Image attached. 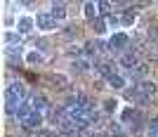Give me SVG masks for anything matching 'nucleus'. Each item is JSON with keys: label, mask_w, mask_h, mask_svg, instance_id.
Returning <instances> with one entry per match:
<instances>
[{"label": "nucleus", "mask_w": 158, "mask_h": 137, "mask_svg": "<svg viewBox=\"0 0 158 137\" xmlns=\"http://www.w3.org/2000/svg\"><path fill=\"white\" fill-rule=\"evenodd\" d=\"M28 97V88L21 80H14L5 88V111L17 116V109L21 106V102H26Z\"/></svg>", "instance_id": "nucleus-1"}, {"label": "nucleus", "mask_w": 158, "mask_h": 137, "mask_svg": "<svg viewBox=\"0 0 158 137\" xmlns=\"http://www.w3.org/2000/svg\"><path fill=\"white\" fill-rule=\"evenodd\" d=\"M127 43H130V36L125 31H118V33H111L109 38V52H127Z\"/></svg>", "instance_id": "nucleus-2"}, {"label": "nucleus", "mask_w": 158, "mask_h": 137, "mask_svg": "<svg viewBox=\"0 0 158 137\" xmlns=\"http://www.w3.org/2000/svg\"><path fill=\"white\" fill-rule=\"evenodd\" d=\"M43 121H45V113L43 111H31V116L26 118V121H21V125H24V130H33V132H38L40 128H45L43 125Z\"/></svg>", "instance_id": "nucleus-3"}, {"label": "nucleus", "mask_w": 158, "mask_h": 137, "mask_svg": "<svg viewBox=\"0 0 158 137\" xmlns=\"http://www.w3.org/2000/svg\"><path fill=\"white\" fill-rule=\"evenodd\" d=\"M66 118H69V111H66L64 106H52V109L45 113V121H47L50 125H57V128L64 123Z\"/></svg>", "instance_id": "nucleus-4"}, {"label": "nucleus", "mask_w": 158, "mask_h": 137, "mask_svg": "<svg viewBox=\"0 0 158 137\" xmlns=\"http://www.w3.org/2000/svg\"><path fill=\"white\" fill-rule=\"evenodd\" d=\"M35 26L40 28V31H57V26H59V21L54 19L50 12H40L38 17H35Z\"/></svg>", "instance_id": "nucleus-5"}, {"label": "nucleus", "mask_w": 158, "mask_h": 137, "mask_svg": "<svg viewBox=\"0 0 158 137\" xmlns=\"http://www.w3.org/2000/svg\"><path fill=\"white\" fill-rule=\"evenodd\" d=\"M137 90H139V95H142V104H146L151 97H156V92H158V85L153 83V80H142V83H137Z\"/></svg>", "instance_id": "nucleus-6"}, {"label": "nucleus", "mask_w": 158, "mask_h": 137, "mask_svg": "<svg viewBox=\"0 0 158 137\" xmlns=\"http://www.w3.org/2000/svg\"><path fill=\"white\" fill-rule=\"evenodd\" d=\"M92 69L102 76V78H111L113 73V62H106V59H94V64H92Z\"/></svg>", "instance_id": "nucleus-7"}, {"label": "nucleus", "mask_w": 158, "mask_h": 137, "mask_svg": "<svg viewBox=\"0 0 158 137\" xmlns=\"http://www.w3.org/2000/svg\"><path fill=\"white\" fill-rule=\"evenodd\" d=\"M33 26H35V17L21 14L19 19H17V33H19V36H26V33H31Z\"/></svg>", "instance_id": "nucleus-8"}, {"label": "nucleus", "mask_w": 158, "mask_h": 137, "mask_svg": "<svg viewBox=\"0 0 158 137\" xmlns=\"http://www.w3.org/2000/svg\"><path fill=\"white\" fill-rule=\"evenodd\" d=\"M123 69H127V71H132V69H137L142 62H139V54L137 52H132V50H127V52H123V57H120V62H118Z\"/></svg>", "instance_id": "nucleus-9"}, {"label": "nucleus", "mask_w": 158, "mask_h": 137, "mask_svg": "<svg viewBox=\"0 0 158 137\" xmlns=\"http://www.w3.org/2000/svg\"><path fill=\"white\" fill-rule=\"evenodd\" d=\"M137 121H142V113H139L135 106H127V109L120 111V123L132 125V123H137Z\"/></svg>", "instance_id": "nucleus-10"}, {"label": "nucleus", "mask_w": 158, "mask_h": 137, "mask_svg": "<svg viewBox=\"0 0 158 137\" xmlns=\"http://www.w3.org/2000/svg\"><path fill=\"white\" fill-rule=\"evenodd\" d=\"M146 73H149V64H146V62H142L137 69L127 71V78L135 80V85H137V83H142V80H146Z\"/></svg>", "instance_id": "nucleus-11"}, {"label": "nucleus", "mask_w": 158, "mask_h": 137, "mask_svg": "<svg viewBox=\"0 0 158 137\" xmlns=\"http://www.w3.org/2000/svg\"><path fill=\"white\" fill-rule=\"evenodd\" d=\"M106 83H109V88H113V90H125L127 88V78L120 76V73H113L111 78H106Z\"/></svg>", "instance_id": "nucleus-12"}, {"label": "nucleus", "mask_w": 158, "mask_h": 137, "mask_svg": "<svg viewBox=\"0 0 158 137\" xmlns=\"http://www.w3.org/2000/svg\"><path fill=\"white\" fill-rule=\"evenodd\" d=\"M31 104H33V109H35V111H43V113L52 109V106H50V102H47V97H45V95H33Z\"/></svg>", "instance_id": "nucleus-13"}, {"label": "nucleus", "mask_w": 158, "mask_h": 137, "mask_svg": "<svg viewBox=\"0 0 158 137\" xmlns=\"http://www.w3.org/2000/svg\"><path fill=\"white\" fill-rule=\"evenodd\" d=\"M24 62H26V64H31V66H38V64H43V62H45V54L38 52V50H28V52L24 54Z\"/></svg>", "instance_id": "nucleus-14"}, {"label": "nucleus", "mask_w": 158, "mask_h": 137, "mask_svg": "<svg viewBox=\"0 0 158 137\" xmlns=\"http://www.w3.org/2000/svg\"><path fill=\"white\" fill-rule=\"evenodd\" d=\"M66 2H52V7H50V14H52L57 21H64L66 19Z\"/></svg>", "instance_id": "nucleus-15"}, {"label": "nucleus", "mask_w": 158, "mask_h": 137, "mask_svg": "<svg viewBox=\"0 0 158 137\" xmlns=\"http://www.w3.org/2000/svg\"><path fill=\"white\" fill-rule=\"evenodd\" d=\"M2 40H5L7 47H19V45H21V36H19L17 31H5Z\"/></svg>", "instance_id": "nucleus-16"}, {"label": "nucleus", "mask_w": 158, "mask_h": 137, "mask_svg": "<svg viewBox=\"0 0 158 137\" xmlns=\"http://www.w3.org/2000/svg\"><path fill=\"white\" fill-rule=\"evenodd\" d=\"M135 19H137V12H135L132 7H125V10L120 12V24H123V26H132Z\"/></svg>", "instance_id": "nucleus-17"}, {"label": "nucleus", "mask_w": 158, "mask_h": 137, "mask_svg": "<svg viewBox=\"0 0 158 137\" xmlns=\"http://www.w3.org/2000/svg\"><path fill=\"white\" fill-rule=\"evenodd\" d=\"M71 69H73L76 73H80V71H87V69H92V64H90V59H87V57H78V59H73Z\"/></svg>", "instance_id": "nucleus-18"}, {"label": "nucleus", "mask_w": 158, "mask_h": 137, "mask_svg": "<svg viewBox=\"0 0 158 137\" xmlns=\"http://www.w3.org/2000/svg\"><path fill=\"white\" fill-rule=\"evenodd\" d=\"M31 111H33V104H31V99H26V102H21V106L17 109V118H19V121H26V118L31 116Z\"/></svg>", "instance_id": "nucleus-19"}, {"label": "nucleus", "mask_w": 158, "mask_h": 137, "mask_svg": "<svg viewBox=\"0 0 158 137\" xmlns=\"http://www.w3.org/2000/svg\"><path fill=\"white\" fill-rule=\"evenodd\" d=\"M83 12H85V17L90 21H94V19H97V14H99L97 2H83Z\"/></svg>", "instance_id": "nucleus-20"}, {"label": "nucleus", "mask_w": 158, "mask_h": 137, "mask_svg": "<svg viewBox=\"0 0 158 137\" xmlns=\"http://www.w3.org/2000/svg\"><path fill=\"white\" fill-rule=\"evenodd\" d=\"M92 28H94V33H97V36H104L106 31H109V24H106V19H94L92 21Z\"/></svg>", "instance_id": "nucleus-21"}, {"label": "nucleus", "mask_w": 158, "mask_h": 137, "mask_svg": "<svg viewBox=\"0 0 158 137\" xmlns=\"http://www.w3.org/2000/svg\"><path fill=\"white\" fill-rule=\"evenodd\" d=\"M106 24H109V28H111V31L118 33V28L123 26V24H120V14H111V17H106Z\"/></svg>", "instance_id": "nucleus-22"}, {"label": "nucleus", "mask_w": 158, "mask_h": 137, "mask_svg": "<svg viewBox=\"0 0 158 137\" xmlns=\"http://www.w3.org/2000/svg\"><path fill=\"white\" fill-rule=\"evenodd\" d=\"M97 10H99V14H109L111 17V10H113V2H109V0H99L97 2Z\"/></svg>", "instance_id": "nucleus-23"}, {"label": "nucleus", "mask_w": 158, "mask_h": 137, "mask_svg": "<svg viewBox=\"0 0 158 137\" xmlns=\"http://www.w3.org/2000/svg\"><path fill=\"white\" fill-rule=\"evenodd\" d=\"M52 83H54V88H66V85H69V78H66L64 73H57L52 78Z\"/></svg>", "instance_id": "nucleus-24"}, {"label": "nucleus", "mask_w": 158, "mask_h": 137, "mask_svg": "<svg viewBox=\"0 0 158 137\" xmlns=\"http://www.w3.org/2000/svg\"><path fill=\"white\" fill-rule=\"evenodd\" d=\"M104 111H106V113L118 111V99H106V102H104Z\"/></svg>", "instance_id": "nucleus-25"}, {"label": "nucleus", "mask_w": 158, "mask_h": 137, "mask_svg": "<svg viewBox=\"0 0 158 137\" xmlns=\"http://www.w3.org/2000/svg\"><path fill=\"white\" fill-rule=\"evenodd\" d=\"M35 137H57V132H54L52 128H40V130L35 132Z\"/></svg>", "instance_id": "nucleus-26"}, {"label": "nucleus", "mask_w": 158, "mask_h": 137, "mask_svg": "<svg viewBox=\"0 0 158 137\" xmlns=\"http://www.w3.org/2000/svg\"><path fill=\"white\" fill-rule=\"evenodd\" d=\"M149 137H158V118H153L151 125H149V132H146Z\"/></svg>", "instance_id": "nucleus-27"}, {"label": "nucleus", "mask_w": 158, "mask_h": 137, "mask_svg": "<svg viewBox=\"0 0 158 137\" xmlns=\"http://www.w3.org/2000/svg\"><path fill=\"white\" fill-rule=\"evenodd\" d=\"M35 50H38V52H45V50H47V40L38 38V40H35Z\"/></svg>", "instance_id": "nucleus-28"}, {"label": "nucleus", "mask_w": 158, "mask_h": 137, "mask_svg": "<svg viewBox=\"0 0 158 137\" xmlns=\"http://www.w3.org/2000/svg\"><path fill=\"white\" fill-rule=\"evenodd\" d=\"M76 33H78V28H76V26H66L64 28V36H66V38H73Z\"/></svg>", "instance_id": "nucleus-29"}, {"label": "nucleus", "mask_w": 158, "mask_h": 137, "mask_svg": "<svg viewBox=\"0 0 158 137\" xmlns=\"http://www.w3.org/2000/svg\"><path fill=\"white\" fill-rule=\"evenodd\" d=\"M69 54H71V57H73V54H76V59H78V54H80V47H69Z\"/></svg>", "instance_id": "nucleus-30"}, {"label": "nucleus", "mask_w": 158, "mask_h": 137, "mask_svg": "<svg viewBox=\"0 0 158 137\" xmlns=\"http://www.w3.org/2000/svg\"><path fill=\"white\" fill-rule=\"evenodd\" d=\"M113 137H127V135H125V132H116Z\"/></svg>", "instance_id": "nucleus-31"}, {"label": "nucleus", "mask_w": 158, "mask_h": 137, "mask_svg": "<svg viewBox=\"0 0 158 137\" xmlns=\"http://www.w3.org/2000/svg\"><path fill=\"white\" fill-rule=\"evenodd\" d=\"M83 137H99V135H90V132H87V135H83Z\"/></svg>", "instance_id": "nucleus-32"}]
</instances>
